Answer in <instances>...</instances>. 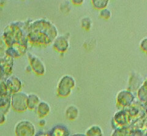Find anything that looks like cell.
I'll return each instance as SVG.
<instances>
[{"mask_svg":"<svg viewBox=\"0 0 147 136\" xmlns=\"http://www.w3.org/2000/svg\"><path fill=\"white\" fill-rule=\"evenodd\" d=\"M138 97L142 101L146 102V80H144L143 83L140 87L138 90Z\"/></svg>","mask_w":147,"mask_h":136,"instance_id":"cell-12","label":"cell"},{"mask_svg":"<svg viewBox=\"0 0 147 136\" xmlns=\"http://www.w3.org/2000/svg\"><path fill=\"white\" fill-rule=\"evenodd\" d=\"M69 45V44L67 38L63 35L55 38L53 42V48L55 50L61 53L65 52L67 50Z\"/></svg>","mask_w":147,"mask_h":136,"instance_id":"cell-5","label":"cell"},{"mask_svg":"<svg viewBox=\"0 0 147 136\" xmlns=\"http://www.w3.org/2000/svg\"><path fill=\"white\" fill-rule=\"evenodd\" d=\"M28 58L32 69L38 75H43L45 72V67L43 62L38 57L29 53Z\"/></svg>","mask_w":147,"mask_h":136,"instance_id":"cell-3","label":"cell"},{"mask_svg":"<svg viewBox=\"0 0 147 136\" xmlns=\"http://www.w3.org/2000/svg\"><path fill=\"white\" fill-rule=\"evenodd\" d=\"M39 125H40V126H45V120H40V121H39Z\"/></svg>","mask_w":147,"mask_h":136,"instance_id":"cell-18","label":"cell"},{"mask_svg":"<svg viewBox=\"0 0 147 136\" xmlns=\"http://www.w3.org/2000/svg\"><path fill=\"white\" fill-rule=\"evenodd\" d=\"M40 102V99L38 96V95L35 94L31 93L29 95H28L27 97V107H28L30 109H34L38 106L39 103Z\"/></svg>","mask_w":147,"mask_h":136,"instance_id":"cell-9","label":"cell"},{"mask_svg":"<svg viewBox=\"0 0 147 136\" xmlns=\"http://www.w3.org/2000/svg\"><path fill=\"white\" fill-rule=\"evenodd\" d=\"M147 40H146V37H145L144 39H142L141 40L140 44V46L141 49L143 50L144 52H146V48H147Z\"/></svg>","mask_w":147,"mask_h":136,"instance_id":"cell-16","label":"cell"},{"mask_svg":"<svg viewBox=\"0 0 147 136\" xmlns=\"http://www.w3.org/2000/svg\"><path fill=\"white\" fill-rule=\"evenodd\" d=\"M134 98V94L131 91L121 90L117 95V102L123 106H127L132 102Z\"/></svg>","mask_w":147,"mask_h":136,"instance_id":"cell-4","label":"cell"},{"mask_svg":"<svg viewBox=\"0 0 147 136\" xmlns=\"http://www.w3.org/2000/svg\"><path fill=\"white\" fill-rule=\"evenodd\" d=\"M76 81L72 76L66 75L59 80L57 86V94L60 97H67L75 87Z\"/></svg>","mask_w":147,"mask_h":136,"instance_id":"cell-1","label":"cell"},{"mask_svg":"<svg viewBox=\"0 0 147 136\" xmlns=\"http://www.w3.org/2000/svg\"><path fill=\"white\" fill-rule=\"evenodd\" d=\"M81 26L82 28L86 31H89L92 26V21L89 17H86L81 20Z\"/></svg>","mask_w":147,"mask_h":136,"instance_id":"cell-14","label":"cell"},{"mask_svg":"<svg viewBox=\"0 0 147 136\" xmlns=\"http://www.w3.org/2000/svg\"><path fill=\"white\" fill-rule=\"evenodd\" d=\"M143 83V80L137 74H133L129 80V88L131 91H136Z\"/></svg>","mask_w":147,"mask_h":136,"instance_id":"cell-10","label":"cell"},{"mask_svg":"<svg viewBox=\"0 0 147 136\" xmlns=\"http://www.w3.org/2000/svg\"><path fill=\"white\" fill-rule=\"evenodd\" d=\"M18 126V129H23V131H18L21 136H23L24 132L25 136H33L35 133V128L30 121H23Z\"/></svg>","mask_w":147,"mask_h":136,"instance_id":"cell-6","label":"cell"},{"mask_svg":"<svg viewBox=\"0 0 147 136\" xmlns=\"http://www.w3.org/2000/svg\"><path fill=\"white\" fill-rule=\"evenodd\" d=\"M99 15L100 17L103 18V19L107 20V19H109L110 17H111L112 13H111V11H110L109 9L105 8L100 11Z\"/></svg>","mask_w":147,"mask_h":136,"instance_id":"cell-15","label":"cell"},{"mask_svg":"<svg viewBox=\"0 0 147 136\" xmlns=\"http://www.w3.org/2000/svg\"><path fill=\"white\" fill-rule=\"evenodd\" d=\"M72 2H73V4H77V5H78V4H81L83 2V1H72Z\"/></svg>","mask_w":147,"mask_h":136,"instance_id":"cell-17","label":"cell"},{"mask_svg":"<svg viewBox=\"0 0 147 136\" xmlns=\"http://www.w3.org/2000/svg\"><path fill=\"white\" fill-rule=\"evenodd\" d=\"M36 108L37 115L40 118L47 116L50 112L49 104L45 101H40Z\"/></svg>","mask_w":147,"mask_h":136,"instance_id":"cell-7","label":"cell"},{"mask_svg":"<svg viewBox=\"0 0 147 136\" xmlns=\"http://www.w3.org/2000/svg\"><path fill=\"white\" fill-rule=\"evenodd\" d=\"M65 115L67 119L71 121L75 120L79 115V110L76 106L71 105L68 106L65 112Z\"/></svg>","mask_w":147,"mask_h":136,"instance_id":"cell-8","label":"cell"},{"mask_svg":"<svg viewBox=\"0 0 147 136\" xmlns=\"http://www.w3.org/2000/svg\"><path fill=\"white\" fill-rule=\"evenodd\" d=\"M28 95L24 92H17L12 96V105L17 111H24L27 108Z\"/></svg>","mask_w":147,"mask_h":136,"instance_id":"cell-2","label":"cell"},{"mask_svg":"<svg viewBox=\"0 0 147 136\" xmlns=\"http://www.w3.org/2000/svg\"><path fill=\"white\" fill-rule=\"evenodd\" d=\"M86 135L87 136H102V133L100 127L94 126L86 131Z\"/></svg>","mask_w":147,"mask_h":136,"instance_id":"cell-11","label":"cell"},{"mask_svg":"<svg viewBox=\"0 0 147 136\" xmlns=\"http://www.w3.org/2000/svg\"><path fill=\"white\" fill-rule=\"evenodd\" d=\"M91 2L94 8L102 10L107 7L109 1L108 0H93Z\"/></svg>","mask_w":147,"mask_h":136,"instance_id":"cell-13","label":"cell"}]
</instances>
